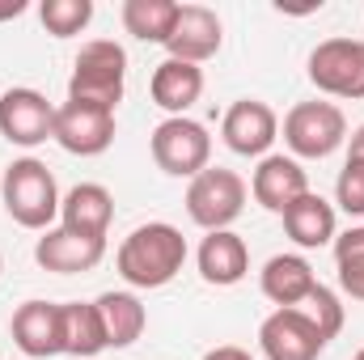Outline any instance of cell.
I'll list each match as a JSON object with an SVG mask.
<instances>
[{"instance_id": "obj_1", "label": "cell", "mask_w": 364, "mask_h": 360, "mask_svg": "<svg viewBox=\"0 0 364 360\" xmlns=\"http://www.w3.org/2000/svg\"><path fill=\"white\" fill-rule=\"evenodd\" d=\"M186 263V238L166 221L132 229L119 246V275L132 288H166Z\"/></svg>"}, {"instance_id": "obj_2", "label": "cell", "mask_w": 364, "mask_h": 360, "mask_svg": "<svg viewBox=\"0 0 364 360\" xmlns=\"http://www.w3.org/2000/svg\"><path fill=\"white\" fill-rule=\"evenodd\" d=\"M4 195V212L21 225V229H51V221L60 216V186L55 174L38 162V157H21L4 170L0 182Z\"/></svg>"}, {"instance_id": "obj_3", "label": "cell", "mask_w": 364, "mask_h": 360, "mask_svg": "<svg viewBox=\"0 0 364 360\" xmlns=\"http://www.w3.org/2000/svg\"><path fill=\"white\" fill-rule=\"evenodd\" d=\"M127 85V51L114 38H93L81 47L68 81V102H90L102 110H114Z\"/></svg>"}, {"instance_id": "obj_4", "label": "cell", "mask_w": 364, "mask_h": 360, "mask_svg": "<svg viewBox=\"0 0 364 360\" xmlns=\"http://www.w3.org/2000/svg\"><path fill=\"white\" fill-rule=\"evenodd\" d=\"M348 140V119L335 102H296L284 119V144L296 157L322 162Z\"/></svg>"}, {"instance_id": "obj_5", "label": "cell", "mask_w": 364, "mask_h": 360, "mask_svg": "<svg viewBox=\"0 0 364 360\" xmlns=\"http://www.w3.org/2000/svg\"><path fill=\"white\" fill-rule=\"evenodd\" d=\"M242 208H246V182H242V174H233L225 166L195 174L191 186H186V212L208 233L229 229L242 216Z\"/></svg>"}, {"instance_id": "obj_6", "label": "cell", "mask_w": 364, "mask_h": 360, "mask_svg": "<svg viewBox=\"0 0 364 360\" xmlns=\"http://www.w3.org/2000/svg\"><path fill=\"white\" fill-rule=\"evenodd\" d=\"M208 157H212V136L203 123L174 115L166 123L153 127V162L174 174V179H195L208 170Z\"/></svg>"}, {"instance_id": "obj_7", "label": "cell", "mask_w": 364, "mask_h": 360, "mask_svg": "<svg viewBox=\"0 0 364 360\" xmlns=\"http://www.w3.org/2000/svg\"><path fill=\"white\" fill-rule=\"evenodd\" d=\"M309 81L331 97H364V38H326L309 51Z\"/></svg>"}, {"instance_id": "obj_8", "label": "cell", "mask_w": 364, "mask_h": 360, "mask_svg": "<svg viewBox=\"0 0 364 360\" xmlns=\"http://www.w3.org/2000/svg\"><path fill=\"white\" fill-rule=\"evenodd\" d=\"M51 140L73 157H97L114 140V110H102L90 102H64V106H55Z\"/></svg>"}, {"instance_id": "obj_9", "label": "cell", "mask_w": 364, "mask_h": 360, "mask_svg": "<svg viewBox=\"0 0 364 360\" xmlns=\"http://www.w3.org/2000/svg\"><path fill=\"white\" fill-rule=\"evenodd\" d=\"M259 348L267 360H318L326 339L305 309H275L259 327Z\"/></svg>"}, {"instance_id": "obj_10", "label": "cell", "mask_w": 364, "mask_h": 360, "mask_svg": "<svg viewBox=\"0 0 364 360\" xmlns=\"http://www.w3.org/2000/svg\"><path fill=\"white\" fill-rule=\"evenodd\" d=\"M55 132V106L38 90H4L0 97V136L9 144L34 149L43 140H51Z\"/></svg>"}, {"instance_id": "obj_11", "label": "cell", "mask_w": 364, "mask_h": 360, "mask_svg": "<svg viewBox=\"0 0 364 360\" xmlns=\"http://www.w3.org/2000/svg\"><path fill=\"white\" fill-rule=\"evenodd\" d=\"M220 136L225 144L237 153V157H267V149L279 136V119L267 102L259 97H242L225 110V123H220Z\"/></svg>"}, {"instance_id": "obj_12", "label": "cell", "mask_w": 364, "mask_h": 360, "mask_svg": "<svg viewBox=\"0 0 364 360\" xmlns=\"http://www.w3.org/2000/svg\"><path fill=\"white\" fill-rule=\"evenodd\" d=\"M220 43H225V30H220V17L208 4H178V21L166 38L170 60L203 64L220 51Z\"/></svg>"}, {"instance_id": "obj_13", "label": "cell", "mask_w": 364, "mask_h": 360, "mask_svg": "<svg viewBox=\"0 0 364 360\" xmlns=\"http://www.w3.org/2000/svg\"><path fill=\"white\" fill-rule=\"evenodd\" d=\"M13 344L30 360L64 352V309L55 301H26L13 314Z\"/></svg>"}, {"instance_id": "obj_14", "label": "cell", "mask_w": 364, "mask_h": 360, "mask_svg": "<svg viewBox=\"0 0 364 360\" xmlns=\"http://www.w3.org/2000/svg\"><path fill=\"white\" fill-rule=\"evenodd\" d=\"M106 255V242L102 238H81L73 229H47L34 246V259L43 271H55V275H85L102 263Z\"/></svg>"}, {"instance_id": "obj_15", "label": "cell", "mask_w": 364, "mask_h": 360, "mask_svg": "<svg viewBox=\"0 0 364 360\" xmlns=\"http://www.w3.org/2000/svg\"><path fill=\"white\" fill-rule=\"evenodd\" d=\"M250 191H255V199H259L267 212H279V216H284V212L309 191V179H305V170H301L296 157L267 153V157L259 162L255 179H250Z\"/></svg>"}, {"instance_id": "obj_16", "label": "cell", "mask_w": 364, "mask_h": 360, "mask_svg": "<svg viewBox=\"0 0 364 360\" xmlns=\"http://www.w3.org/2000/svg\"><path fill=\"white\" fill-rule=\"evenodd\" d=\"M110 216H114V199L102 182H77L60 203V225L81 233V238H102L106 242Z\"/></svg>"}, {"instance_id": "obj_17", "label": "cell", "mask_w": 364, "mask_h": 360, "mask_svg": "<svg viewBox=\"0 0 364 360\" xmlns=\"http://www.w3.org/2000/svg\"><path fill=\"white\" fill-rule=\"evenodd\" d=\"M195 259H199V275L208 284H216V288H229V284L246 280V271H250V250H246V242L233 229L208 233L199 242V255Z\"/></svg>"}, {"instance_id": "obj_18", "label": "cell", "mask_w": 364, "mask_h": 360, "mask_svg": "<svg viewBox=\"0 0 364 360\" xmlns=\"http://www.w3.org/2000/svg\"><path fill=\"white\" fill-rule=\"evenodd\" d=\"M149 93H153V102L161 110H170V119L174 115H186L199 102V93H203V68L199 64H186V60H161L153 68Z\"/></svg>"}, {"instance_id": "obj_19", "label": "cell", "mask_w": 364, "mask_h": 360, "mask_svg": "<svg viewBox=\"0 0 364 360\" xmlns=\"http://www.w3.org/2000/svg\"><path fill=\"white\" fill-rule=\"evenodd\" d=\"M259 284H263V297L275 301L279 309H296L314 292L318 275L301 255H275V259H267V268L259 271Z\"/></svg>"}, {"instance_id": "obj_20", "label": "cell", "mask_w": 364, "mask_h": 360, "mask_svg": "<svg viewBox=\"0 0 364 360\" xmlns=\"http://www.w3.org/2000/svg\"><path fill=\"white\" fill-rule=\"evenodd\" d=\"M284 229H288V238H292L296 246H305V250L326 246V242L335 238V208H331L322 195L305 191V195L284 212Z\"/></svg>"}, {"instance_id": "obj_21", "label": "cell", "mask_w": 364, "mask_h": 360, "mask_svg": "<svg viewBox=\"0 0 364 360\" xmlns=\"http://www.w3.org/2000/svg\"><path fill=\"white\" fill-rule=\"evenodd\" d=\"M93 305L102 314V327H106V344L110 348H132L144 335L149 314H144L140 297H132V292H102Z\"/></svg>"}, {"instance_id": "obj_22", "label": "cell", "mask_w": 364, "mask_h": 360, "mask_svg": "<svg viewBox=\"0 0 364 360\" xmlns=\"http://www.w3.org/2000/svg\"><path fill=\"white\" fill-rule=\"evenodd\" d=\"M64 309V352L77 360H93L106 344V327H102V314L93 301H68L60 305Z\"/></svg>"}, {"instance_id": "obj_23", "label": "cell", "mask_w": 364, "mask_h": 360, "mask_svg": "<svg viewBox=\"0 0 364 360\" xmlns=\"http://www.w3.org/2000/svg\"><path fill=\"white\" fill-rule=\"evenodd\" d=\"M174 21H178V4L174 0H123V26L140 43H161L166 47Z\"/></svg>"}, {"instance_id": "obj_24", "label": "cell", "mask_w": 364, "mask_h": 360, "mask_svg": "<svg viewBox=\"0 0 364 360\" xmlns=\"http://www.w3.org/2000/svg\"><path fill=\"white\" fill-rule=\"evenodd\" d=\"M335 268H339V288L352 301H364V225L335 238Z\"/></svg>"}, {"instance_id": "obj_25", "label": "cell", "mask_w": 364, "mask_h": 360, "mask_svg": "<svg viewBox=\"0 0 364 360\" xmlns=\"http://www.w3.org/2000/svg\"><path fill=\"white\" fill-rule=\"evenodd\" d=\"M38 17H43L47 34H55V38H73V34H81V30L90 26L93 0H43Z\"/></svg>"}, {"instance_id": "obj_26", "label": "cell", "mask_w": 364, "mask_h": 360, "mask_svg": "<svg viewBox=\"0 0 364 360\" xmlns=\"http://www.w3.org/2000/svg\"><path fill=\"white\" fill-rule=\"evenodd\" d=\"M296 309H305V314L314 318V327L322 331V339H326V344L343 331V305H339V297H335L326 284H314V292H309Z\"/></svg>"}, {"instance_id": "obj_27", "label": "cell", "mask_w": 364, "mask_h": 360, "mask_svg": "<svg viewBox=\"0 0 364 360\" xmlns=\"http://www.w3.org/2000/svg\"><path fill=\"white\" fill-rule=\"evenodd\" d=\"M335 203L348 216H364V162L348 157V166L339 170V182H335Z\"/></svg>"}, {"instance_id": "obj_28", "label": "cell", "mask_w": 364, "mask_h": 360, "mask_svg": "<svg viewBox=\"0 0 364 360\" xmlns=\"http://www.w3.org/2000/svg\"><path fill=\"white\" fill-rule=\"evenodd\" d=\"M203 360H255V356H250L246 348H233V344H225V348H212Z\"/></svg>"}, {"instance_id": "obj_29", "label": "cell", "mask_w": 364, "mask_h": 360, "mask_svg": "<svg viewBox=\"0 0 364 360\" xmlns=\"http://www.w3.org/2000/svg\"><path fill=\"white\" fill-rule=\"evenodd\" d=\"M21 13H26V0H0V21L21 17Z\"/></svg>"}, {"instance_id": "obj_30", "label": "cell", "mask_w": 364, "mask_h": 360, "mask_svg": "<svg viewBox=\"0 0 364 360\" xmlns=\"http://www.w3.org/2000/svg\"><path fill=\"white\" fill-rule=\"evenodd\" d=\"M348 140H352V149H348V157H356V162H364V123L356 127V132H352V136H348Z\"/></svg>"}, {"instance_id": "obj_31", "label": "cell", "mask_w": 364, "mask_h": 360, "mask_svg": "<svg viewBox=\"0 0 364 360\" xmlns=\"http://www.w3.org/2000/svg\"><path fill=\"white\" fill-rule=\"evenodd\" d=\"M356 360H364V348H360V352H356Z\"/></svg>"}, {"instance_id": "obj_32", "label": "cell", "mask_w": 364, "mask_h": 360, "mask_svg": "<svg viewBox=\"0 0 364 360\" xmlns=\"http://www.w3.org/2000/svg\"><path fill=\"white\" fill-rule=\"evenodd\" d=\"M0 268H4V259H0Z\"/></svg>"}]
</instances>
